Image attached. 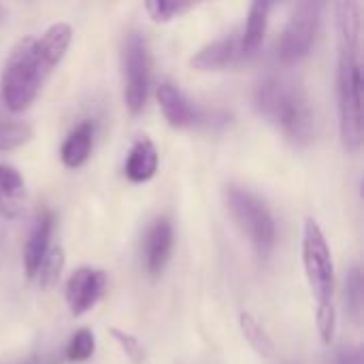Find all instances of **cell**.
Segmentation results:
<instances>
[{
    "instance_id": "obj_1",
    "label": "cell",
    "mask_w": 364,
    "mask_h": 364,
    "mask_svg": "<svg viewBox=\"0 0 364 364\" xmlns=\"http://www.w3.org/2000/svg\"><path fill=\"white\" fill-rule=\"evenodd\" d=\"M70 41L73 28L58 21L41 36H23L15 43L0 75V94L9 111L21 113L36 100L49 73L64 60Z\"/></svg>"
},
{
    "instance_id": "obj_2",
    "label": "cell",
    "mask_w": 364,
    "mask_h": 364,
    "mask_svg": "<svg viewBox=\"0 0 364 364\" xmlns=\"http://www.w3.org/2000/svg\"><path fill=\"white\" fill-rule=\"evenodd\" d=\"M339 30L337 58V98L339 130L348 151L363 145V73H360V4L343 0L335 4Z\"/></svg>"
},
{
    "instance_id": "obj_3",
    "label": "cell",
    "mask_w": 364,
    "mask_h": 364,
    "mask_svg": "<svg viewBox=\"0 0 364 364\" xmlns=\"http://www.w3.org/2000/svg\"><path fill=\"white\" fill-rule=\"evenodd\" d=\"M254 102L260 115L275 124L290 143L305 147L314 139V111L299 83L286 77H267L256 85Z\"/></svg>"
},
{
    "instance_id": "obj_4",
    "label": "cell",
    "mask_w": 364,
    "mask_h": 364,
    "mask_svg": "<svg viewBox=\"0 0 364 364\" xmlns=\"http://www.w3.org/2000/svg\"><path fill=\"white\" fill-rule=\"evenodd\" d=\"M303 269L316 301V324L322 343H333L337 333V307H335V264L333 254L320 224L309 218L303 228Z\"/></svg>"
},
{
    "instance_id": "obj_5",
    "label": "cell",
    "mask_w": 364,
    "mask_h": 364,
    "mask_svg": "<svg viewBox=\"0 0 364 364\" xmlns=\"http://www.w3.org/2000/svg\"><path fill=\"white\" fill-rule=\"evenodd\" d=\"M228 209L241 232L250 239L260 256H269L275 245V220L264 200H260L250 190L230 186L226 192Z\"/></svg>"
},
{
    "instance_id": "obj_6",
    "label": "cell",
    "mask_w": 364,
    "mask_h": 364,
    "mask_svg": "<svg viewBox=\"0 0 364 364\" xmlns=\"http://www.w3.org/2000/svg\"><path fill=\"white\" fill-rule=\"evenodd\" d=\"M124 100L132 115L145 109L151 85V53L147 38L132 30L124 41Z\"/></svg>"
},
{
    "instance_id": "obj_7",
    "label": "cell",
    "mask_w": 364,
    "mask_h": 364,
    "mask_svg": "<svg viewBox=\"0 0 364 364\" xmlns=\"http://www.w3.org/2000/svg\"><path fill=\"white\" fill-rule=\"evenodd\" d=\"M322 21V4L320 2H299L290 19L279 36L277 55L284 64H299L309 55Z\"/></svg>"
},
{
    "instance_id": "obj_8",
    "label": "cell",
    "mask_w": 364,
    "mask_h": 364,
    "mask_svg": "<svg viewBox=\"0 0 364 364\" xmlns=\"http://www.w3.org/2000/svg\"><path fill=\"white\" fill-rule=\"evenodd\" d=\"M107 292V273L98 267H79L66 282V303L73 316L96 307Z\"/></svg>"
},
{
    "instance_id": "obj_9",
    "label": "cell",
    "mask_w": 364,
    "mask_h": 364,
    "mask_svg": "<svg viewBox=\"0 0 364 364\" xmlns=\"http://www.w3.org/2000/svg\"><path fill=\"white\" fill-rule=\"evenodd\" d=\"M243 58L241 51V36L228 34L222 36L196 51V55L190 60V66L200 73H211V70H226L235 66Z\"/></svg>"
},
{
    "instance_id": "obj_10",
    "label": "cell",
    "mask_w": 364,
    "mask_h": 364,
    "mask_svg": "<svg viewBox=\"0 0 364 364\" xmlns=\"http://www.w3.org/2000/svg\"><path fill=\"white\" fill-rule=\"evenodd\" d=\"M156 96H158V105L168 126L188 128L198 122V109L173 81H160Z\"/></svg>"
},
{
    "instance_id": "obj_11",
    "label": "cell",
    "mask_w": 364,
    "mask_h": 364,
    "mask_svg": "<svg viewBox=\"0 0 364 364\" xmlns=\"http://www.w3.org/2000/svg\"><path fill=\"white\" fill-rule=\"evenodd\" d=\"M51 230H53V213L49 209H41L36 213L34 226H32L30 237H28L26 247H23V269H26V275L30 279L36 277L47 252L51 250L49 247Z\"/></svg>"
},
{
    "instance_id": "obj_12",
    "label": "cell",
    "mask_w": 364,
    "mask_h": 364,
    "mask_svg": "<svg viewBox=\"0 0 364 364\" xmlns=\"http://www.w3.org/2000/svg\"><path fill=\"white\" fill-rule=\"evenodd\" d=\"M173 252V226L166 218H158L151 222L143 243L145 267L151 275L162 273Z\"/></svg>"
},
{
    "instance_id": "obj_13",
    "label": "cell",
    "mask_w": 364,
    "mask_h": 364,
    "mask_svg": "<svg viewBox=\"0 0 364 364\" xmlns=\"http://www.w3.org/2000/svg\"><path fill=\"white\" fill-rule=\"evenodd\" d=\"M124 171L132 183H145L149 179H154V175L158 171V149L149 136H139L132 143Z\"/></svg>"
},
{
    "instance_id": "obj_14",
    "label": "cell",
    "mask_w": 364,
    "mask_h": 364,
    "mask_svg": "<svg viewBox=\"0 0 364 364\" xmlns=\"http://www.w3.org/2000/svg\"><path fill=\"white\" fill-rule=\"evenodd\" d=\"M26 203V183L17 168L0 164V218L13 220Z\"/></svg>"
},
{
    "instance_id": "obj_15",
    "label": "cell",
    "mask_w": 364,
    "mask_h": 364,
    "mask_svg": "<svg viewBox=\"0 0 364 364\" xmlns=\"http://www.w3.org/2000/svg\"><path fill=\"white\" fill-rule=\"evenodd\" d=\"M92 143H94V126L92 122H81L75 130H70V134L62 143L60 149L62 164L68 168L83 166L92 154Z\"/></svg>"
},
{
    "instance_id": "obj_16",
    "label": "cell",
    "mask_w": 364,
    "mask_h": 364,
    "mask_svg": "<svg viewBox=\"0 0 364 364\" xmlns=\"http://www.w3.org/2000/svg\"><path fill=\"white\" fill-rule=\"evenodd\" d=\"M269 13H271V4L269 2H254L250 4V13H247V23L245 30L241 34V51L243 58L254 55L267 34L269 28Z\"/></svg>"
},
{
    "instance_id": "obj_17",
    "label": "cell",
    "mask_w": 364,
    "mask_h": 364,
    "mask_svg": "<svg viewBox=\"0 0 364 364\" xmlns=\"http://www.w3.org/2000/svg\"><path fill=\"white\" fill-rule=\"evenodd\" d=\"M239 328H241V335L245 337V341L250 343V348L262 356V358H271L275 354V346L269 337V333L262 328V324L252 316V314H241L239 318Z\"/></svg>"
},
{
    "instance_id": "obj_18",
    "label": "cell",
    "mask_w": 364,
    "mask_h": 364,
    "mask_svg": "<svg viewBox=\"0 0 364 364\" xmlns=\"http://www.w3.org/2000/svg\"><path fill=\"white\" fill-rule=\"evenodd\" d=\"M346 303L352 320L360 324L363 320V273L360 267H352L348 277H346Z\"/></svg>"
},
{
    "instance_id": "obj_19",
    "label": "cell",
    "mask_w": 364,
    "mask_h": 364,
    "mask_svg": "<svg viewBox=\"0 0 364 364\" xmlns=\"http://www.w3.org/2000/svg\"><path fill=\"white\" fill-rule=\"evenodd\" d=\"M32 139V128L23 122L0 119V151L26 145Z\"/></svg>"
},
{
    "instance_id": "obj_20",
    "label": "cell",
    "mask_w": 364,
    "mask_h": 364,
    "mask_svg": "<svg viewBox=\"0 0 364 364\" xmlns=\"http://www.w3.org/2000/svg\"><path fill=\"white\" fill-rule=\"evenodd\" d=\"M194 4L192 2H173V0H149L145 2V11L147 15L158 21V23H166L173 21L181 15H186L188 11H192Z\"/></svg>"
},
{
    "instance_id": "obj_21",
    "label": "cell",
    "mask_w": 364,
    "mask_h": 364,
    "mask_svg": "<svg viewBox=\"0 0 364 364\" xmlns=\"http://www.w3.org/2000/svg\"><path fill=\"white\" fill-rule=\"evenodd\" d=\"M96 352V339H94V333L90 328H79L70 341H68V348H66V360L70 363H85L94 356Z\"/></svg>"
},
{
    "instance_id": "obj_22",
    "label": "cell",
    "mask_w": 364,
    "mask_h": 364,
    "mask_svg": "<svg viewBox=\"0 0 364 364\" xmlns=\"http://www.w3.org/2000/svg\"><path fill=\"white\" fill-rule=\"evenodd\" d=\"M62 267H64V250L62 247H53V250L47 252V256H45L36 277H41V284L45 288H51L58 282V277L62 273Z\"/></svg>"
},
{
    "instance_id": "obj_23",
    "label": "cell",
    "mask_w": 364,
    "mask_h": 364,
    "mask_svg": "<svg viewBox=\"0 0 364 364\" xmlns=\"http://www.w3.org/2000/svg\"><path fill=\"white\" fill-rule=\"evenodd\" d=\"M111 335H113V339L117 341V346L124 350V354H126L132 363L141 364L145 360V350H143L141 341H139L134 335L124 333V331H119V328H111Z\"/></svg>"
},
{
    "instance_id": "obj_24",
    "label": "cell",
    "mask_w": 364,
    "mask_h": 364,
    "mask_svg": "<svg viewBox=\"0 0 364 364\" xmlns=\"http://www.w3.org/2000/svg\"><path fill=\"white\" fill-rule=\"evenodd\" d=\"M337 364H363V352H360V348L354 346V343L341 346L339 352H337Z\"/></svg>"
},
{
    "instance_id": "obj_25",
    "label": "cell",
    "mask_w": 364,
    "mask_h": 364,
    "mask_svg": "<svg viewBox=\"0 0 364 364\" xmlns=\"http://www.w3.org/2000/svg\"><path fill=\"white\" fill-rule=\"evenodd\" d=\"M15 364H58V360H55L53 356H30V358H26L23 363Z\"/></svg>"
},
{
    "instance_id": "obj_26",
    "label": "cell",
    "mask_w": 364,
    "mask_h": 364,
    "mask_svg": "<svg viewBox=\"0 0 364 364\" xmlns=\"http://www.w3.org/2000/svg\"><path fill=\"white\" fill-rule=\"evenodd\" d=\"M2 17H4V11H2V6H0V21H2Z\"/></svg>"
}]
</instances>
